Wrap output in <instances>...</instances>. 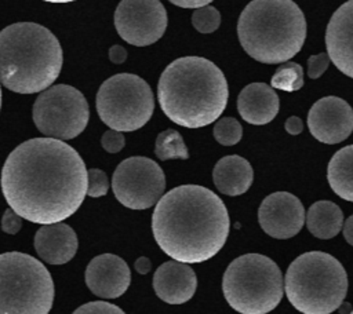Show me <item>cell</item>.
Masks as SVG:
<instances>
[{"label":"cell","mask_w":353,"mask_h":314,"mask_svg":"<svg viewBox=\"0 0 353 314\" xmlns=\"http://www.w3.org/2000/svg\"><path fill=\"white\" fill-rule=\"evenodd\" d=\"M281 270L270 258L245 253L230 262L222 278L226 302L240 314H268L283 297Z\"/></svg>","instance_id":"7"},{"label":"cell","mask_w":353,"mask_h":314,"mask_svg":"<svg viewBox=\"0 0 353 314\" xmlns=\"http://www.w3.org/2000/svg\"><path fill=\"white\" fill-rule=\"evenodd\" d=\"M288 302L303 314H331L347 292V274L332 255L312 251L291 262L284 278Z\"/></svg>","instance_id":"6"},{"label":"cell","mask_w":353,"mask_h":314,"mask_svg":"<svg viewBox=\"0 0 353 314\" xmlns=\"http://www.w3.org/2000/svg\"><path fill=\"white\" fill-rule=\"evenodd\" d=\"M154 154L163 161L172 158H189L188 147L182 139V135L176 129H165L157 135Z\"/></svg>","instance_id":"23"},{"label":"cell","mask_w":353,"mask_h":314,"mask_svg":"<svg viewBox=\"0 0 353 314\" xmlns=\"http://www.w3.org/2000/svg\"><path fill=\"white\" fill-rule=\"evenodd\" d=\"M212 132L218 143L223 146H233L240 142L243 136V127L236 118L223 117L215 123Z\"/></svg>","instance_id":"25"},{"label":"cell","mask_w":353,"mask_h":314,"mask_svg":"<svg viewBox=\"0 0 353 314\" xmlns=\"http://www.w3.org/2000/svg\"><path fill=\"white\" fill-rule=\"evenodd\" d=\"M62 69V48L44 26L18 22L0 32V83L18 94L47 90Z\"/></svg>","instance_id":"4"},{"label":"cell","mask_w":353,"mask_h":314,"mask_svg":"<svg viewBox=\"0 0 353 314\" xmlns=\"http://www.w3.org/2000/svg\"><path fill=\"white\" fill-rule=\"evenodd\" d=\"M284 127H285V131H287L290 135H298V134H301L302 129H303V123H302V120H301L299 117L291 116V117H288V118L285 120Z\"/></svg>","instance_id":"32"},{"label":"cell","mask_w":353,"mask_h":314,"mask_svg":"<svg viewBox=\"0 0 353 314\" xmlns=\"http://www.w3.org/2000/svg\"><path fill=\"white\" fill-rule=\"evenodd\" d=\"M134 266H135V270H137L139 274H148V273L150 271V267H152L150 260H149L148 258H145V256L138 258Z\"/></svg>","instance_id":"36"},{"label":"cell","mask_w":353,"mask_h":314,"mask_svg":"<svg viewBox=\"0 0 353 314\" xmlns=\"http://www.w3.org/2000/svg\"><path fill=\"white\" fill-rule=\"evenodd\" d=\"M192 25L200 33H212L221 25V14L212 6L196 8L192 14Z\"/></svg>","instance_id":"26"},{"label":"cell","mask_w":353,"mask_h":314,"mask_svg":"<svg viewBox=\"0 0 353 314\" xmlns=\"http://www.w3.org/2000/svg\"><path fill=\"white\" fill-rule=\"evenodd\" d=\"M95 106L99 118L110 129L131 132L150 120L154 98L143 78L131 73H119L102 83Z\"/></svg>","instance_id":"9"},{"label":"cell","mask_w":353,"mask_h":314,"mask_svg":"<svg viewBox=\"0 0 353 314\" xmlns=\"http://www.w3.org/2000/svg\"><path fill=\"white\" fill-rule=\"evenodd\" d=\"M0 109H1V90H0Z\"/></svg>","instance_id":"39"},{"label":"cell","mask_w":353,"mask_h":314,"mask_svg":"<svg viewBox=\"0 0 353 314\" xmlns=\"http://www.w3.org/2000/svg\"><path fill=\"white\" fill-rule=\"evenodd\" d=\"M72 314H125L120 307L108 302H90L79 308H76Z\"/></svg>","instance_id":"28"},{"label":"cell","mask_w":353,"mask_h":314,"mask_svg":"<svg viewBox=\"0 0 353 314\" xmlns=\"http://www.w3.org/2000/svg\"><path fill=\"white\" fill-rule=\"evenodd\" d=\"M196 288L197 278L188 263L170 260L154 271L153 289L168 304L186 303L194 295Z\"/></svg>","instance_id":"17"},{"label":"cell","mask_w":353,"mask_h":314,"mask_svg":"<svg viewBox=\"0 0 353 314\" xmlns=\"http://www.w3.org/2000/svg\"><path fill=\"white\" fill-rule=\"evenodd\" d=\"M1 191L22 219L58 223L80 208L87 194V168L68 143L33 138L8 154L1 169Z\"/></svg>","instance_id":"1"},{"label":"cell","mask_w":353,"mask_h":314,"mask_svg":"<svg viewBox=\"0 0 353 314\" xmlns=\"http://www.w3.org/2000/svg\"><path fill=\"white\" fill-rule=\"evenodd\" d=\"M342 229H343V237H345V240H346L350 245H353V215H350V216L345 220Z\"/></svg>","instance_id":"35"},{"label":"cell","mask_w":353,"mask_h":314,"mask_svg":"<svg viewBox=\"0 0 353 314\" xmlns=\"http://www.w3.org/2000/svg\"><path fill=\"white\" fill-rule=\"evenodd\" d=\"M84 278L85 285L94 295L103 299H116L128 289L131 271L120 256L102 253L91 259Z\"/></svg>","instance_id":"15"},{"label":"cell","mask_w":353,"mask_h":314,"mask_svg":"<svg viewBox=\"0 0 353 314\" xmlns=\"http://www.w3.org/2000/svg\"><path fill=\"white\" fill-rule=\"evenodd\" d=\"M54 282L46 266L22 252L0 255V314H48Z\"/></svg>","instance_id":"8"},{"label":"cell","mask_w":353,"mask_h":314,"mask_svg":"<svg viewBox=\"0 0 353 314\" xmlns=\"http://www.w3.org/2000/svg\"><path fill=\"white\" fill-rule=\"evenodd\" d=\"M272 88H277L281 91L292 92L298 91L303 87V69L296 62H283L274 72L272 81Z\"/></svg>","instance_id":"24"},{"label":"cell","mask_w":353,"mask_h":314,"mask_svg":"<svg viewBox=\"0 0 353 314\" xmlns=\"http://www.w3.org/2000/svg\"><path fill=\"white\" fill-rule=\"evenodd\" d=\"M212 180L222 194L240 196L252 185L254 171L245 158L237 154L225 156L215 164Z\"/></svg>","instance_id":"20"},{"label":"cell","mask_w":353,"mask_h":314,"mask_svg":"<svg viewBox=\"0 0 353 314\" xmlns=\"http://www.w3.org/2000/svg\"><path fill=\"white\" fill-rule=\"evenodd\" d=\"M338 311L341 313V314H349L350 311H352V306H350V303H341V306L338 307Z\"/></svg>","instance_id":"37"},{"label":"cell","mask_w":353,"mask_h":314,"mask_svg":"<svg viewBox=\"0 0 353 314\" xmlns=\"http://www.w3.org/2000/svg\"><path fill=\"white\" fill-rule=\"evenodd\" d=\"M325 45L331 62L353 78V0L332 14L325 30Z\"/></svg>","instance_id":"16"},{"label":"cell","mask_w":353,"mask_h":314,"mask_svg":"<svg viewBox=\"0 0 353 314\" xmlns=\"http://www.w3.org/2000/svg\"><path fill=\"white\" fill-rule=\"evenodd\" d=\"M79 240L74 230L65 223L41 226L34 234L37 255L50 264L68 263L76 255Z\"/></svg>","instance_id":"18"},{"label":"cell","mask_w":353,"mask_h":314,"mask_svg":"<svg viewBox=\"0 0 353 314\" xmlns=\"http://www.w3.org/2000/svg\"><path fill=\"white\" fill-rule=\"evenodd\" d=\"M22 227V218L12 211L11 208H7L1 218V230L7 234H17Z\"/></svg>","instance_id":"31"},{"label":"cell","mask_w":353,"mask_h":314,"mask_svg":"<svg viewBox=\"0 0 353 314\" xmlns=\"http://www.w3.org/2000/svg\"><path fill=\"white\" fill-rule=\"evenodd\" d=\"M47 3H70V1H76V0H43Z\"/></svg>","instance_id":"38"},{"label":"cell","mask_w":353,"mask_h":314,"mask_svg":"<svg viewBox=\"0 0 353 314\" xmlns=\"http://www.w3.org/2000/svg\"><path fill=\"white\" fill-rule=\"evenodd\" d=\"M109 190V180L102 169L91 168L87 171V194L90 197H102Z\"/></svg>","instance_id":"27"},{"label":"cell","mask_w":353,"mask_h":314,"mask_svg":"<svg viewBox=\"0 0 353 314\" xmlns=\"http://www.w3.org/2000/svg\"><path fill=\"white\" fill-rule=\"evenodd\" d=\"M307 127L319 142L339 143L353 131V109L342 98H320L309 110Z\"/></svg>","instance_id":"14"},{"label":"cell","mask_w":353,"mask_h":314,"mask_svg":"<svg viewBox=\"0 0 353 314\" xmlns=\"http://www.w3.org/2000/svg\"><path fill=\"white\" fill-rule=\"evenodd\" d=\"M112 189L117 201L124 207L146 209L163 196L165 176L156 161L135 156L117 165L112 178Z\"/></svg>","instance_id":"11"},{"label":"cell","mask_w":353,"mask_h":314,"mask_svg":"<svg viewBox=\"0 0 353 314\" xmlns=\"http://www.w3.org/2000/svg\"><path fill=\"white\" fill-rule=\"evenodd\" d=\"M228 81L222 70L203 56H182L161 73L157 99L164 114L185 128L214 123L226 109Z\"/></svg>","instance_id":"3"},{"label":"cell","mask_w":353,"mask_h":314,"mask_svg":"<svg viewBox=\"0 0 353 314\" xmlns=\"http://www.w3.org/2000/svg\"><path fill=\"white\" fill-rule=\"evenodd\" d=\"M237 36L252 59L283 63L301 51L306 19L292 0H252L240 14Z\"/></svg>","instance_id":"5"},{"label":"cell","mask_w":353,"mask_h":314,"mask_svg":"<svg viewBox=\"0 0 353 314\" xmlns=\"http://www.w3.org/2000/svg\"><path fill=\"white\" fill-rule=\"evenodd\" d=\"M168 1L182 8H200V7L208 6L214 0H168Z\"/></svg>","instance_id":"34"},{"label":"cell","mask_w":353,"mask_h":314,"mask_svg":"<svg viewBox=\"0 0 353 314\" xmlns=\"http://www.w3.org/2000/svg\"><path fill=\"white\" fill-rule=\"evenodd\" d=\"M33 123L46 136L73 139L88 124L90 109L84 95L72 85L57 84L44 90L32 109Z\"/></svg>","instance_id":"10"},{"label":"cell","mask_w":353,"mask_h":314,"mask_svg":"<svg viewBox=\"0 0 353 314\" xmlns=\"http://www.w3.org/2000/svg\"><path fill=\"white\" fill-rule=\"evenodd\" d=\"M114 26L128 44L150 45L165 32L167 11L160 0H121L114 11Z\"/></svg>","instance_id":"12"},{"label":"cell","mask_w":353,"mask_h":314,"mask_svg":"<svg viewBox=\"0 0 353 314\" xmlns=\"http://www.w3.org/2000/svg\"><path fill=\"white\" fill-rule=\"evenodd\" d=\"M307 230L317 238L330 240L335 237L343 226V213L332 201H317L310 205L305 215Z\"/></svg>","instance_id":"21"},{"label":"cell","mask_w":353,"mask_h":314,"mask_svg":"<svg viewBox=\"0 0 353 314\" xmlns=\"http://www.w3.org/2000/svg\"><path fill=\"white\" fill-rule=\"evenodd\" d=\"M237 110L244 121L254 125H263L277 116L279 96L270 85L251 83L240 91Z\"/></svg>","instance_id":"19"},{"label":"cell","mask_w":353,"mask_h":314,"mask_svg":"<svg viewBox=\"0 0 353 314\" xmlns=\"http://www.w3.org/2000/svg\"><path fill=\"white\" fill-rule=\"evenodd\" d=\"M229 213L210 189L182 185L160 197L152 215L157 245L171 259L201 263L214 258L229 236Z\"/></svg>","instance_id":"2"},{"label":"cell","mask_w":353,"mask_h":314,"mask_svg":"<svg viewBox=\"0 0 353 314\" xmlns=\"http://www.w3.org/2000/svg\"><path fill=\"white\" fill-rule=\"evenodd\" d=\"M349 314H353V310H352V311H350V313H349Z\"/></svg>","instance_id":"40"},{"label":"cell","mask_w":353,"mask_h":314,"mask_svg":"<svg viewBox=\"0 0 353 314\" xmlns=\"http://www.w3.org/2000/svg\"><path fill=\"white\" fill-rule=\"evenodd\" d=\"M327 179L338 197L353 202V145L339 149L331 157Z\"/></svg>","instance_id":"22"},{"label":"cell","mask_w":353,"mask_h":314,"mask_svg":"<svg viewBox=\"0 0 353 314\" xmlns=\"http://www.w3.org/2000/svg\"><path fill=\"white\" fill-rule=\"evenodd\" d=\"M258 220L266 234L287 240L301 231L305 222V209L294 194L276 191L263 198L258 209Z\"/></svg>","instance_id":"13"},{"label":"cell","mask_w":353,"mask_h":314,"mask_svg":"<svg viewBox=\"0 0 353 314\" xmlns=\"http://www.w3.org/2000/svg\"><path fill=\"white\" fill-rule=\"evenodd\" d=\"M331 59L328 54L320 52L317 55H312L307 59V76L310 78H319L328 67Z\"/></svg>","instance_id":"29"},{"label":"cell","mask_w":353,"mask_h":314,"mask_svg":"<svg viewBox=\"0 0 353 314\" xmlns=\"http://www.w3.org/2000/svg\"><path fill=\"white\" fill-rule=\"evenodd\" d=\"M109 59L113 62V63H123L125 59H127V51L124 47L116 44V45H112L110 50H109Z\"/></svg>","instance_id":"33"},{"label":"cell","mask_w":353,"mask_h":314,"mask_svg":"<svg viewBox=\"0 0 353 314\" xmlns=\"http://www.w3.org/2000/svg\"><path fill=\"white\" fill-rule=\"evenodd\" d=\"M101 143H102V147L108 153H119L124 147L125 139H124V135L121 132L114 131V129H109L102 135Z\"/></svg>","instance_id":"30"}]
</instances>
